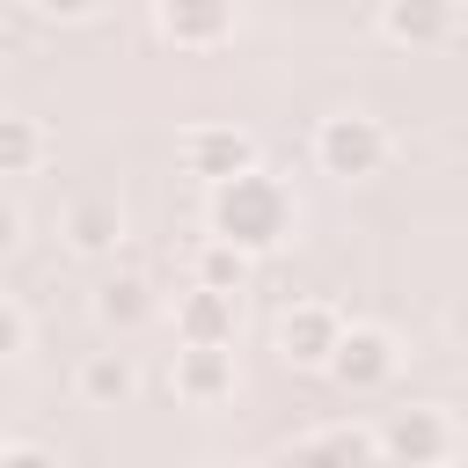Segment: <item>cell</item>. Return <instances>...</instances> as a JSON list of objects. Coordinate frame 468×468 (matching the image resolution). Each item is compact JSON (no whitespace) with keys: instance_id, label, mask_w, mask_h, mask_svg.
I'll use <instances>...</instances> for the list:
<instances>
[{"instance_id":"1","label":"cell","mask_w":468,"mask_h":468,"mask_svg":"<svg viewBox=\"0 0 468 468\" xmlns=\"http://www.w3.org/2000/svg\"><path fill=\"white\" fill-rule=\"evenodd\" d=\"M285 234H292V190H285L278 176L249 168V176L205 190V241H219V249H234V256L256 263V256H271Z\"/></svg>"},{"instance_id":"2","label":"cell","mask_w":468,"mask_h":468,"mask_svg":"<svg viewBox=\"0 0 468 468\" xmlns=\"http://www.w3.org/2000/svg\"><path fill=\"white\" fill-rule=\"evenodd\" d=\"M314 168L336 183H366L388 168V124L373 110H329L314 124Z\"/></svg>"},{"instance_id":"3","label":"cell","mask_w":468,"mask_h":468,"mask_svg":"<svg viewBox=\"0 0 468 468\" xmlns=\"http://www.w3.org/2000/svg\"><path fill=\"white\" fill-rule=\"evenodd\" d=\"M373 453H380L388 468H439V461L453 453V424H446V410H431V402L388 410V424L373 431Z\"/></svg>"},{"instance_id":"4","label":"cell","mask_w":468,"mask_h":468,"mask_svg":"<svg viewBox=\"0 0 468 468\" xmlns=\"http://www.w3.org/2000/svg\"><path fill=\"white\" fill-rule=\"evenodd\" d=\"M395 366H402V351H395V336H388L380 322H344V336H336V351H329L322 373H329L344 395H373V388L395 380Z\"/></svg>"},{"instance_id":"5","label":"cell","mask_w":468,"mask_h":468,"mask_svg":"<svg viewBox=\"0 0 468 468\" xmlns=\"http://www.w3.org/2000/svg\"><path fill=\"white\" fill-rule=\"evenodd\" d=\"M176 161H183V176H197L205 190H219V183H234V176L256 168V139L241 124H190L176 139Z\"/></svg>"},{"instance_id":"6","label":"cell","mask_w":468,"mask_h":468,"mask_svg":"<svg viewBox=\"0 0 468 468\" xmlns=\"http://www.w3.org/2000/svg\"><path fill=\"white\" fill-rule=\"evenodd\" d=\"M234 29H241V22H234L227 0H161V7H154V37L176 44V51H219Z\"/></svg>"},{"instance_id":"7","label":"cell","mask_w":468,"mask_h":468,"mask_svg":"<svg viewBox=\"0 0 468 468\" xmlns=\"http://www.w3.org/2000/svg\"><path fill=\"white\" fill-rule=\"evenodd\" d=\"M336 336H344V314L322 307V300H300V307L278 314V358L300 366V373H322L329 351H336Z\"/></svg>"},{"instance_id":"8","label":"cell","mask_w":468,"mask_h":468,"mask_svg":"<svg viewBox=\"0 0 468 468\" xmlns=\"http://www.w3.org/2000/svg\"><path fill=\"white\" fill-rule=\"evenodd\" d=\"M278 468H380L373 453V424H329V431H307L278 453Z\"/></svg>"},{"instance_id":"9","label":"cell","mask_w":468,"mask_h":468,"mask_svg":"<svg viewBox=\"0 0 468 468\" xmlns=\"http://www.w3.org/2000/svg\"><path fill=\"white\" fill-rule=\"evenodd\" d=\"M234 329H241L234 300L197 292V285L176 300V344H183V351H234Z\"/></svg>"},{"instance_id":"10","label":"cell","mask_w":468,"mask_h":468,"mask_svg":"<svg viewBox=\"0 0 468 468\" xmlns=\"http://www.w3.org/2000/svg\"><path fill=\"white\" fill-rule=\"evenodd\" d=\"M373 29L388 44H446L461 29V7H446V0H388L373 15Z\"/></svg>"},{"instance_id":"11","label":"cell","mask_w":468,"mask_h":468,"mask_svg":"<svg viewBox=\"0 0 468 468\" xmlns=\"http://www.w3.org/2000/svg\"><path fill=\"white\" fill-rule=\"evenodd\" d=\"M168 388L190 402V410H212L234 395V351H176L168 358Z\"/></svg>"},{"instance_id":"12","label":"cell","mask_w":468,"mask_h":468,"mask_svg":"<svg viewBox=\"0 0 468 468\" xmlns=\"http://www.w3.org/2000/svg\"><path fill=\"white\" fill-rule=\"evenodd\" d=\"M58 234H66L73 256H110L124 241V212H117V197H73L58 212Z\"/></svg>"},{"instance_id":"13","label":"cell","mask_w":468,"mask_h":468,"mask_svg":"<svg viewBox=\"0 0 468 468\" xmlns=\"http://www.w3.org/2000/svg\"><path fill=\"white\" fill-rule=\"evenodd\" d=\"M88 307H95V322H102V329H117V336H124V329H139V322L154 314V285H146L139 271H117V278H102V285H95V300H88Z\"/></svg>"},{"instance_id":"14","label":"cell","mask_w":468,"mask_h":468,"mask_svg":"<svg viewBox=\"0 0 468 468\" xmlns=\"http://www.w3.org/2000/svg\"><path fill=\"white\" fill-rule=\"evenodd\" d=\"M73 388H80V402L117 410V402H132L139 373H132V358H124V351H88V358H80V373H73Z\"/></svg>"},{"instance_id":"15","label":"cell","mask_w":468,"mask_h":468,"mask_svg":"<svg viewBox=\"0 0 468 468\" xmlns=\"http://www.w3.org/2000/svg\"><path fill=\"white\" fill-rule=\"evenodd\" d=\"M249 256H234V249H219V241H197V256H190V285L197 292H219V300H241V285H249Z\"/></svg>"},{"instance_id":"16","label":"cell","mask_w":468,"mask_h":468,"mask_svg":"<svg viewBox=\"0 0 468 468\" xmlns=\"http://www.w3.org/2000/svg\"><path fill=\"white\" fill-rule=\"evenodd\" d=\"M44 161V124L22 117V110H0V183L7 176H29Z\"/></svg>"},{"instance_id":"17","label":"cell","mask_w":468,"mask_h":468,"mask_svg":"<svg viewBox=\"0 0 468 468\" xmlns=\"http://www.w3.org/2000/svg\"><path fill=\"white\" fill-rule=\"evenodd\" d=\"M22 344H29V314H22V307L0 292V358H15Z\"/></svg>"},{"instance_id":"18","label":"cell","mask_w":468,"mask_h":468,"mask_svg":"<svg viewBox=\"0 0 468 468\" xmlns=\"http://www.w3.org/2000/svg\"><path fill=\"white\" fill-rule=\"evenodd\" d=\"M0 468H58V453H44V446H0Z\"/></svg>"},{"instance_id":"19","label":"cell","mask_w":468,"mask_h":468,"mask_svg":"<svg viewBox=\"0 0 468 468\" xmlns=\"http://www.w3.org/2000/svg\"><path fill=\"white\" fill-rule=\"evenodd\" d=\"M15 241H22V212H15V205H7V197H0V256H7V249H15Z\"/></svg>"}]
</instances>
